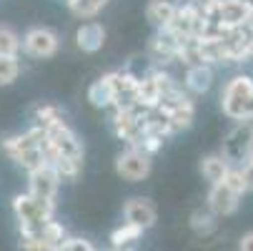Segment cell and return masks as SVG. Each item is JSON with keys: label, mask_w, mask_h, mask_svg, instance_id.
I'll list each match as a JSON object with an SVG mask.
<instances>
[{"label": "cell", "mask_w": 253, "mask_h": 251, "mask_svg": "<svg viewBox=\"0 0 253 251\" xmlns=\"http://www.w3.org/2000/svg\"><path fill=\"white\" fill-rule=\"evenodd\" d=\"M248 163H251V166H253V153H251V158H248Z\"/></svg>", "instance_id": "28"}, {"label": "cell", "mask_w": 253, "mask_h": 251, "mask_svg": "<svg viewBox=\"0 0 253 251\" xmlns=\"http://www.w3.org/2000/svg\"><path fill=\"white\" fill-rule=\"evenodd\" d=\"M53 251H70V249H68V246H65V241H63V244H60L58 249H53Z\"/></svg>", "instance_id": "27"}, {"label": "cell", "mask_w": 253, "mask_h": 251, "mask_svg": "<svg viewBox=\"0 0 253 251\" xmlns=\"http://www.w3.org/2000/svg\"><path fill=\"white\" fill-rule=\"evenodd\" d=\"M108 0H68L70 10H73L78 18H93Z\"/></svg>", "instance_id": "20"}, {"label": "cell", "mask_w": 253, "mask_h": 251, "mask_svg": "<svg viewBox=\"0 0 253 251\" xmlns=\"http://www.w3.org/2000/svg\"><path fill=\"white\" fill-rule=\"evenodd\" d=\"M228 161L223 158V153H215V156H206L203 161H201V173H203V178L206 181H211V184H218V181H223V176L228 173Z\"/></svg>", "instance_id": "15"}, {"label": "cell", "mask_w": 253, "mask_h": 251, "mask_svg": "<svg viewBox=\"0 0 253 251\" xmlns=\"http://www.w3.org/2000/svg\"><path fill=\"white\" fill-rule=\"evenodd\" d=\"M65 246H68L70 251H95L93 244L85 241V239H65Z\"/></svg>", "instance_id": "24"}, {"label": "cell", "mask_w": 253, "mask_h": 251, "mask_svg": "<svg viewBox=\"0 0 253 251\" xmlns=\"http://www.w3.org/2000/svg\"><path fill=\"white\" fill-rule=\"evenodd\" d=\"M223 48H226V60H243L253 53V23L231 28L223 35Z\"/></svg>", "instance_id": "6"}, {"label": "cell", "mask_w": 253, "mask_h": 251, "mask_svg": "<svg viewBox=\"0 0 253 251\" xmlns=\"http://www.w3.org/2000/svg\"><path fill=\"white\" fill-rule=\"evenodd\" d=\"M211 81H213L211 68H206V63H201V65H191L188 78H186V86H188L193 93H206V91L211 88Z\"/></svg>", "instance_id": "16"}, {"label": "cell", "mask_w": 253, "mask_h": 251, "mask_svg": "<svg viewBox=\"0 0 253 251\" xmlns=\"http://www.w3.org/2000/svg\"><path fill=\"white\" fill-rule=\"evenodd\" d=\"M223 158L228 161V163H241L243 158L248 161L251 158V153H253V128L248 126V123H243V126H238L231 136H228V141L223 143Z\"/></svg>", "instance_id": "8"}, {"label": "cell", "mask_w": 253, "mask_h": 251, "mask_svg": "<svg viewBox=\"0 0 253 251\" xmlns=\"http://www.w3.org/2000/svg\"><path fill=\"white\" fill-rule=\"evenodd\" d=\"M238 199H241V196H238L228 184L218 181V184L211 186L208 206H211L213 213H218V216H231V213H236V208H238Z\"/></svg>", "instance_id": "9"}, {"label": "cell", "mask_w": 253, "mask_h": 251, "mask_svg": "<svg viewBox=\"0 0 253 251\" xmlns=\"http://www.w3.org/2000/svg\"><path fill=\"white\" fill-rule=\"evenodd\" d=\"M221 23L226 28L253 23V3L251 0H221Z\"/></svg>", "instance_id": "10"}, {"label": "cell", "mask_w": 253, "mask_h": 251, "mask_svg": "<svg viewBox=\"0 0 253 251\" xmlns=\"http://www.w3.org/2000/svg\"><path fill=\"white\" fill-rule=\"evenodd\" d=\"M253 96V81L248 76H236L228 81L223 96H221V103H223V111L226 116L236 118V121H243L246 116V105Z\"/></svg>", "instance_id": "3"}, {"label": "cell", "mask_w": 253, "mask_h": 251, "mask_svg": "<svg viewBox=\"0 0 253 251\" xmlns=\"http://www.w3.org/2000/svg\"><path fill=\"white\" fill-rule=\"evenodd\" d=\"M58 186H60V173L55 171L53 163H43L41 168H35V171L28 173V189H30L33 196L55 201Z\"/></svg>", "instance_id": "5"}, {"label": "cell", "mask_w": 253, "mask_h": 251, "mask_svg": "<svg viewBox=\"0 0 253 251\" xmlns=\"http://www.w3.org/2000/svg\"><path fill=\"white\" fill-rule=\"evenodd\" d=\"M23 50L30 58H50L58 50V35L50 28H30L23 38Z\"/></svg>", "instance_id": "7"}, {"label": "cell", "mask_w": 253, "mask_h": 251, "mask_svg": "<svg viewBox=\"0 0 253 251\" xmlns=\"http://www.w3.org/2000/svg\"><path fill=\"white\" fill-rule=\"evenodd\" d=\"M116 171L126 178V181H143L151 173V153H146L138 146H130L126 153L118 156Z\"/></svg>", "instance_id": "4"}, {"label": "cell", "mask_w": 253, "mask_h": 251, "mask_svg": "<svg viewBox=\"0 0 253 251\" xmlns=\"http://www.w3.org/2000/svg\"><path fill=\"white\" fill-rule=\"evenodd\" d=\"M63 116H60V108L58 105H38L35 108V121H38V126H50V123H55V121H60Z\"/></svg>", "instance_id": "22"}, {"label": "cell", "mask_w": 253, "mask_h": 251, "mask_svg": "<svg viewBox=\"0 0 253 251\" xmlns=\"http://www.w3.org/2000/svg\"><path fill=\"white\" fill-rule=\"evenodd\" d=\"M175 13H178V5L173 3V0H151L148 10H146L148 20L153 25H158V28H168L173 23Z\"/></svg>", "instance_id": "14"}, {"label": "cell", "mask_w": 253, "mask_h": 251, "mask_svg": "<svg viewBox=\"0 0 253 251\" xmlns=\"http://www.w3.org/2000/svg\"><path fill=\"white\" fill-rule=\"evenodd\" d=\"M20 48H23L20 35L8 25H0V55H18Z\"/></svg>", "instance_id": "18"}, {"label": "cell", "mask_w": 253, "mask_h": 251, "mask_svg": "<svg viewBox=\"0 0 253 251\" xmlns=\"http://www.w3.org/2000/svg\"><path fill=\"white\" fill-rule=\"evenodd\" d=\"M223 184H228L238 196H243V194L248 191V186H246V176H243V168H238V166H231V168H228V173L223 176Z\"/></svg>", "instance_id": "21"}, {"label": "cell", "mask_w": 253, "mask_h": 251, "mask_svg": "<svg viewBox=\"0 0 253 251\" xmlns=\"http://www.w3.org/2000/svg\"><path fill=\"white\" fill-rule=\"evenodd\" d=\"M76 41H78V48L85 50V53H95L103 41H105V30L100 23H83L76 33Z\"/></svg>", "instance_id": "13"}, {"label": "cell", "mask_w": 253, "mask_h": 251, "mask_svg": "<svg viewBox=\"0 0 253 251\" xmlns=\"http://www.w3.org/2000/svg\"><path fill=\"white\" fill-rule=\"evenodd\" d=\"M20 76L18 55H0V86H10Z\"/></svg>", "instance_id": "19"}, {"label": "cell", "mask_w": 253, "mask_h": 251, "mask_svg": "<svg viewBox=\"0 0 253 251\" xmlns=\"http://www.w3.org/2000/svg\"><path fill=\"white\" fill-rule=\"evenodd\" d=\"M243 176H246V186H248V191H253V166H251V163L243 166Z\"/></svg>", "instance_id": "26"}, {"label": "cell", "mask_w": 253, "mask_h": 251, "mask_svg": "<svg viewBox=\"0 0 253 251\" xmlns=\"http://www.w3.org/2000/svg\"><path fill=\"white\" fill-rule=\"evenodd\" d=\"M238 251H253V231L243 234L241 241H238Z\"/></svg>", "instance_id": "25"}, {"label": "cell", "mask_w": 253, "mask_h": 251, "mask_svg": "<svg viewBox=\"0 0 253 251\" xmlns=\"http://www.w3.org/2000/svg\"><path fill=\"white\" fill-rule=\"evenodd\" d=\"M143 226H138V224H130V221H123V226H118L113 234H111V241H113V246L116 249H123V246H128L130 241H138L140 236H143Z\"/></svg>", "instance_id": "17"}, {"label": "cell", "mask_w": 253, "mask_h": 251, "mask_svg": "<svg viewBox=\"0 0 253 251\" xmlns=\"http://www.w3.org/2000/svg\"><path fill=\"white\" fill-rule=\"evenodd\" d=\"M43 138H45V128L43 126H35L30 128L28 133H20V136H8L3 138V151L15 161L20 163L28 173L35 171V168H41L45 161V153H43Z\"/></svg>", "instance_id": "1"}, {"label": "cell", "mask_w": 253, "mask_h": 251, "mask_svg": "<svg viewBox=\"0 0 253 251\" xmlns=\"http://www.w3.org/2000/svg\"><path fill=\"white\" fill-rule=\"evenodd\" d=\"M88 98L93 105H98V108H103V105H111V103H118L121 93H118V86H116V73L105 76L100 81H95L88 91Z\"/></svg>", "instance_id": "12"}, {"label": "cell", "mask_w": 253, "mask_h": 251, "mask_svg": "<svg viewBox=\"0 0 253 251\" xmlns=\"http://www.w3.org/2000/svg\"><path fill=\"white\" fill-rule=\"evenodd\" d=\"M43 236H45V241L50 244V251H53V249H58L65 241V229L58 221H48V226L43 229Z\"/></svg>", "instance_id": "23"}, {"label": "cell", "mask_w": 253, "mask_h": 251, "mask_svg": "<svg viewBox=\"0 0 253 251\" xmlns=\"http://www.w3.org/2000/svg\"><path fill=\"white\" fill-rule=\"evenodd\" d=\"M13 211L20 224V234H43L48 221H53L55 203L48 199H41V196H33L28 191V194H18L13 199Z\"/></svg>", "instance_id": "2"}, {"label": "cell", "mask_w": 253, "mask_h": 251, "mask_svg": "<svg viewBox=\"0 0 253 251\" xmlns=\"http://www.w3.org/2000/svg\"><path fill=\"white\" fill-rule=\"evenodd\" d=\"M123 216H126V221H130V224H138V226H143V229H151L153 224H156V206L148 201V199H130V201H126V206H123Z\"/></svg>", "instance_id": "11"}]
</instances>
